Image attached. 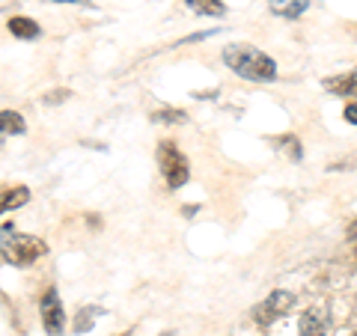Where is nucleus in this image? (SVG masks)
<instances>
[{"label": "nucleus", "instance_id": "nucleus-1", "mask_svg": "<svg viewBox=\"0 0 357 336\" xmlns=\"http://www.w3.org/2000/svg\"><path fill=\"white\" fill-rule=\"evenodd\" d=\"M223 63L236 75L248 77V81H274L277 77L274 60L268 54H262L259 48H253V45H229L223 51Z\"/></svg>", "mask_w": 357, "mask_h": 336}, {"label": "nucleus", "instance_id": "nucleus-2", "mask_svg": "<svg viewBox=\"0 0 357 336\" xmlns=\"http://www.w3.org/2000/svg\"><path fill=\"white\" fill-rule=\"evenodd\" d=\"M0 253L13 265H30L45 253V244L39 238H33V235L13 232V235H0Z\"/></svg>", "mask_w": 357, "mask_h": 336}, {"label": "nucleus", "instance_id": "nucleus-3", "mask_svg": "<svg viewBox=\"0 0 357 336\" xmlns=\"http://www.w3.org/2000/svg\"><path fill=\"white\" fill-rule=\"evenodd\" d=\"M158 164H161V173L167 178V185H170L173 190H178L188 182V158L178 152L176 143H170V140L161 143L158 146Z\"/></svg>", "mask_w": 357, "mask_h": 336}, {"label": "nucleus", "instance_id": "nucleus-4", "mask_svg": "<svg viewBox=\"0 0 357 336\" xmlns=\"http://www.w3.org/2000/svg\"><path fill=\"white\" fill-rule=\"evenodd\" d=\"M42 324L51 336H63V304L54 289L42 295Z\"/></svg>", "mask_w": 357, "mask_h": 336}, {"label": "nucleus", "instance_id": "nucleus-5", "mask_svg": "<svg viewBox=\"0 0 357 336\" xmlns=\"http://www.w3.org/2000/svg\"><path fill=\"white\" fill-rule=\"evenodd\" d=\"M301 333L304 336H325L328 333V316L321 310H307L301 316Z\"/></svg>", "mask_w": 357, "mask_h": 336}, {"label": "nucleus", "instance_id": "nucleus-6", "mask_svg": "<svg viewBox=\"0 0 357 336\" xmlns=\"http://www.w3.org/2000/svg\"><path fill=\"white\" fill-rule=\"evenodd\" d=\"M292 295H289V292H274L271 298H268L265 300V304L259 307V316H256V319H259V321H268V319H274V316H280V312L286 310V307H292Z\"/></svg>", "mask_w": 357, "mask_h": 336}, {"label": "nucleus", "instance_id": "nucleus-7", "mask_svg": "<svg viewBox=\"0 0 357 336\" xmlns=\"http://www.w3.org/2000/svg\"><path fill=\"white\" fill-rule=\"evenodd\" d=\"M325 86L331 89V93H337V96H351V98H357V72L331 77V81H325Z\"/></svg>", "mask_w": 357, "mask_h": 336}, {"label": "nucleus", "instance_id": "nucleus-8", "mask_svg": "<svg viewBox=\"0 0 357 336\" xmlns=\"http://www.w3.org/2000/svg\"><path fill=\"white\" fill-rule=\"evenodd\" d=\"M268 3H271V13H274V15L298 18V15L310 6V0H268Z\"/></svg>", "mask_w": 357, "mask_h": 336}, {"label": "nucleus", "instance_id": "nucleus-9", "mask_svg": "<svg viewBox=\"0 0 357 336\" xmlns=\"http://www.w3.org/2000/svg\"><path fill=\"white\" fill-rule=\"evenodd\" d=\"M27 199H30L27 188H13V190H0V215H3V211H13V208H18V206H24Z\"/></svg>", "mask_w": 357, "mask_h": 336}, {"label": "nucleus", "instance_id": "nucleus-10", "mask_svg": "<svg viewBox=\"0 0 357 336\" xmlns=\"http://www.w3.org/2000/svg\"><path fill=\"white\" fill-rule=\"evenodd\" d=\"M9 33L18 36V39H36L39 36V24L36 21H30V18H24V15H18V18L9 21Z\"/></svg>", "mask_w": 357, "mask_h": 336}, {"label": "nucleus", "instance_id": "nucleus-11", "mask_svg": "<svg viewBox=\"0 0 357 336\" xmlns=\"http://www.w3.org/2000/svg\"><path fill=\"white\" fill-rule=\"evenodd\" d=\"M21 131H24V119H21V114L0 110V137H3V134H21Z\"/></svg>", "mask_w": 357, "mask_h": 336}, {"label": "nucleus", "instance_id": "nucleus-12", "mask_svg": "<svg viewBox=\"0 0 357 336\" xmlns=\"http://www.w3.org/2000/svg\"><path fill=\"white\" fill-rule=\"evenodd\" d=\"M191 9L197 13H206V15H223V0H188Z\"/></svg>", "mask_w": 357, "mask_h": 336}, {"label": "nucleus", "instance_id": "nucleus-13", "mask_svg": "<svg viewBox=\"0 0 357 336\" xmlns=\"http://www.w3.org/2000/svg\"><path fill=\"white\" fill-rule=\"evenodd\" d=\"M345 119L357 125V105H349V107H345Z\"/></svg>", "mask_w": 357, "mask_h": 336}, {"label": "nucleus", "instance_id": "nucleus-14", "mask_svg": "<svg viewBox=\"0 0 357 336\" xmlns=\"http://www.w3.org/2000/svg\"><path fill=\"white\" fill-rule=\"evenodd\" d=\"M155 119H185V114H176V110H167V114H158Z\"/></svg>", "mask_w": 357, "mask_h": 336}, {"label": "nucleus", "instance_id": "nucleus-15", "mask_svg": "<svg viewBox=\"0 0 357 336\" xmlns=\"http://www.w3.org/2000/svg\"><path fill=\"white\" fill-rule=\"evenodd\" d=\"M57 3H93V0H57Z\"/></svg>", "mask_w": 357, "mask_h": 336}, {"label": "nucleus", "instance_id": "nucleus-16", "mask_svg": "<svg viewBox=\"0 0 357 336\" xmlns=\"http://www.w3.org/2000/svg\"><path fill=\"white\" fill-rule=\"evenodd\" d=\"M349 235H357V223H354V227H351V232Z\"/></svg>", "mask_w": 357, "mask_h": 336}, {"label": "nucleus", "instance_id": "nucleus-17", "mask_svg": "<svg viewBox=\"0 0 357 336\" xmlns=\"http://www.w3.org/2000/svg\"><path fill=\"white\" fill-rule=\"evenodd\" d=\"M354 336H357V333H354Z\"/></svg>", "mask_w": 357, "mask_h": 336}]
</instances>
